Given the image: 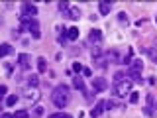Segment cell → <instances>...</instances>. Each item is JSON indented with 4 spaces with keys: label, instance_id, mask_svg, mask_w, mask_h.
<instances>
[{
    "label": "cell",
    "instance_id": "obj_14",
    "mask_svg": "<svg viewBox=\"0 0 157 118\" xmlns=\"http://www.w3.org/2000/svg\"><path fill=\"white\" fill-rule=\"evenodd\" d=\"M67 18L69 20H78V18H81V10H78L77 6H71L67 10Z\"/></svg>",
    "mask_w": 157,
    "mask_h": 118
},
{
    "label": "cell",
    "instance_id": "obj_17",
    "mask_svg": "<svg viewBox=\"0 0 157 118\" xmlns=\"http://www.w3.org/2000/svg\"><path fill=\"white\" fill-rule=\"evenodd\" d=\"M67 37L71 39V41H75V39H78V28H77V26L69 28V30H67Z\"/></svg>",
    "mask_w": 157,
    "mask_h": 118
},
{
    "label": "cell",
    "instance_id": "obj_18",
    "mask_svg": "<svg viewBox=\"0 0 157 118\" xmlns=\"http://www.w3.org/2000/svg\"><path fill=\"white\" fill-rule=\"evenodd\" d=\"M132 57H134V47H130V49H128V53L124 55V59H122V63H126V65H130V63L134 61Z\"/></svg>",
    "mask_w": 157,
    "mask_h": 118
},
{
    "label": "cell",
    "instance_id": "obj_26",
    "mask_svg": "<svg viewBox=\"0 0 157 118\" xmlns=\"http://www.w3.org/2000/svg\"><path fill=\"white\" fill-rule=\"evenodd\" d=\"M69 8H71V4H69L67 0H61V2H59V10H61V12H67Z\"/></svg>",
    "mask_w": 157,
    "mask_h": 118
},
{
    "label": "cell",
    "instance_id": "obj_16",
    "mask_svg": "<svg viewBox=\"0 0 157 118\" xmlns=\"http://www.w3.org/2000/svg\"><path fill=\"white\" fill-rule=\"evenodd\" d=\"M36 65H37V71L39 73H45L47 71V59L45 57H37V63H36Z\"/></svg>",
    "mask_w": 157,
    "mask_h": 118
},
{
    "label": "cell",
    "instance_id": "obj_12",
    "mask_svg": "<svg viewBox=\"0 0 157 118\" xmlns=\"http://www.w3.org/2000/svg\"><path fill=\"white\" fill-rule=\"evenodd\" d=\"M18 63H20V67H22L24 71L32 69V63H29V55H28V53H20V55H18Z\"/></svg>",
    "mask_w": 157,
    "mask_h": 118
},
{
    "label": "cell",
    "instance_id": "obj_13",
    "mask_svg": "<svg viewBox=\"0 0 157 118\" xmlns=\"http://www.w3.org/2000/svg\"><path fill=\"white\" fill-rule=\"evenodd\" d=\"M12 53H14V47L10 45V43H0V59L12 55Z\"/></svg>",
    "mask_w": 157,
    "mask_h": 118
},
{
    "label": "cell",
    "instance_id": "obj_23",
    "mask_svg": "<svg viewBox=\"0 0 157 118\" xmlns=\"http://www.w3.org/2000/svg\"><path fill=\"white\" fill-rule=\"evenodd\" d=\"M14 118H29V112L28 110H16L14 112Z\"/></svg>",
    "mask_w": 157,
    "mask_h": 118
},
{
    "label": "cell",
    "instance_id": "obj_31",
    "mask_svg": "<svg viewBox=\"0 0 157 118\" xmlns=\"http://www.w3.org/2000/svg\"><path fill=\"white\" fill-rule=\"evenodd\" d=\"M92 75V69L90 67H85V69H82V77H90Z\"/></svg>",
    "mask_w": 157,
    "mask_h": 118
},
{
    "label": "cell",
    "instance_id": "obj_20",
    "mask_svg": "<svg viewBox=\"0 0 157 118\" xmlns=\"http://www.w3.org/2000/svg\"><path fill=\"white\" fill-rule=\"evenodd\" d=\"M18 100H20L18 95H8V96H6V106H14Z\"/></svg>",
    "mask_w": 157,
    "mask_h": 118
},
{
    "label": "cell",
    "instance_id": "obj_25",
    "mask_svg": "<svg viewBox=\"0 0 157 118\" xmlns=\"http://www.w3.org/2000/svg\"><path fill=\"white\" fill-rule=\"evenodd\" d=\"M32 114H33V118H41L43 116V106H36Z\"/></svg>",
    "mask_w": 157,
    "mask_h": 118
},
{
    "label": "cell",
    "instance_id": "obj_9",
    "mask_svg": "<svg viewBox=\"0 0 157 118\" xmlns=\"http://www.w3.org/2000/svg\"><path fill=\"white\" fill-rule=\"evenodd\" d=\"M104 108H106V100H98L94 106H92V110H90V116L92 118H98L102 114V112H104Z\"/></svg>",
    "mask_w": 157,
    "mask_h": 118
},
{
    "label": "cell",
    "instance_id": "obj_37",
    "mask_svg": "<svg viewBox=\"0 0 157 118\" xmlns=\"http://www.w3.org/2000/svg\"><path fill=\"white\" fill-rule=\"evenodd\" d=\"M155 24H157V18H155Z\"/></svg>",
    "mask_w": 157,
    "mask_h": 118
},
{
    "label": "cell",
    "instance_id": "obj_28",
    "mask_svg": "<svg viewBox=\"0 0 157 118\" xmlns=\"http://www.w3.org/2000/svg\"><path fill=\"white\" fill-rule=\"evenodd\" d=\"M82 69H85V65H82V63H78V61L73 63V71H75V73H82Z\"/></svg>",
    "mask_w": 157,
    "mask_h": 118
},
{
    "label": "cell",
    "instance_id": "obj_33",
    "mask_svg": "<svg viewBox=\"0 0 157 118\" xmlns=\"http://www.w3.org/2000/svg\"><path fill=\"white\" fill-rule=\"evenodd\" d=\"M147 83H149L151 87H155V85H157V79H155V77H149V79H147Z\"/></svg>",
    "mask_w": 157,
    "mask_h": 118
},
{
    "label": "cell",
    "instance_id": "obj_38",
    "mask_svg": "<svg viewBox=\"0 0 157 118\" xmlns=\"http://www.w3.org/2000/svg\"><path fill=\"white\" fill-rule=\"evenodd\" d=\"M155 108H157V102H155Z\"/></svg>",
    "mask_w": 157,
    "mask_h": 118
},
{
    "label": "cell",
    "instance_id": "obj_7",
    "mask_svg": "<svg viewBox=\"0 0 157 118\" xmlns=\"http://www.w3.org/2000/svg\"><path fill=\"white\" fill-rule=\"evenodd\" d=\"M36 14H37V8L33 6V4H29V2H24V4H22V16H26V18H36Z\"/></svg>",
    "mask_w": 157,
    "mask_h": 118
},
{
    "label": "cell",
    "instance_id": "obj_4",
    "mask_svg": "<svg viewBox=\"0 0 157 118\" xmlns=\"http://www.w3.org/2000/svg\"><path fill=\"white\" fill-rule=\"evenodd\" d=\"M90 57H92V61H94V65H98L100 69H106L108 67V57L100 51V47H92Z\"/></svg>",
    "mask_w": 157,
    "mask_h": 118
},
{
    "label": "cell",
    "instance_id": "obj_32",
    "mask_svg": "<svg viewBox=\"0 0 157 118\" xmlns=\"http://www.w3.org/2000/svg\"><path fill=\"white\" fill-rule=\"evenodd\" d=\"M0 118H14V112H0Z\"/></svg>",
    "mask_w": 157,
    "mask_h": 118
},
{
    "label": "cell",
    "instance_id": "obj_36",
    "mask_svg": "<svg viewBox=\"0 0 157 118\" xmlns=\"http://www.w3.org/2000/svg\"><path fill=\"white\" fill-rule=\"evenodd\" d=\"M153 61H155V65H157V55H153Z\"/></svg>",
    "mask_w": 157,
    "mask_h": 118
},
{
    "label": "cell",
    "instance_id": "obj_5",
    "mask_svg": "<svg viewBox=\"0 0 157 118\" xmlns=\"http://www.w3.org/2000/svg\"><path fill=\"white\" fill-rule=\"evenodd\" d=\"M90 85H92V91H94V92H104V91L110 88V83H108L104 77H94Z\"/></svg>",
    "mask_w": 157,
    "mask_h": 118
},
{
    "label": "cell",
    "instance_id": "obj_8",
    "mask_svg": "<svg viewBox=\"0 0 157 118\" xmlns=\"http://www.w3.org/2000/svg\"><path fill=\"white\" fill-rule=\"evenodd\" d=\"M22 95H24V98H28V100L36 102L37 98H39V91H37L36 87H26V88H24V92H22Z\"/></svg>",
    "mask_w": 157,
    "mask_h": 118
},
{
    "label": "cell",
    "instance_id": "obj_10",
    "mask_svg": "<svg viewBox=\"0 0 157 118\" xmlns=\"http://www.w3.org/2000/svg\"><path fill=\"white\" fill-rule=\"evenodd\" d=\"M98 12H100V16H108V14L112 12V2L100 0V2H98Z\"/></svg>",
    "mask_w": 157,
    "mask_h": 118
},
{
    "label": "cell",
    "instance_id": "obj_11",
    "mask_svg": "<svg viewBox=\"0 0 157 118\" xmlns=\"http://www.w3.org/2000/svg\"><path fill=\"white\" fill-rule=\"evenodd\" d=\"M126 77L130 79L132 83H144L141 81V71H136V69H132V67L126 71Z\"/></svg>",
    "mask_w": 157,
    "mask_h": 118
},
{
    "label": "cell",
    "instance_id": "obj_6",
    "mask_svg": "<svg viewBox=\"0 0 157 118\" xmlns=\"http://www.w3.org/2000/svg\"><path fill=\"white\" fill-rule=\"evenodd\" d=\"M88 41L92 43L94 47H100V43H102V32L100 30H90V33H88Z\"/></svg>",
    "mask_w": 157,
    "mask_h": 118
},
{
    "label": "cell",
    "instance_id": "obj_30",
    "mask_svg": "<svg viewBox=\"0 0 157 118\" xmlns=\"http://www.w3.org/2000/svg\"><path fill=\"white\" fill-rule=\"evenodd\" d=\"M6 92H8V87L6 85H0V98L6 96Z\"/></svg>",
    "mask_w": 157,
    "mask_h": 118
},
{
    "label": "cell",
    "instance_id": "obj_27",
    "mask_svg": "<svg viewBox=\"0 0 157 118\" xmlns=\"http://www.w3.org/2000/svg\"><path fill=\"white\" fill-rule=\"evenodd\" d=\"M118 22H120V24H128V14L126 12H118Z\"/></svg>",
    "mask_w": 157,
    "mask_h": 118
},
{
    "label": "cell",
    "instance_id": "obj_35",
    "mask_svg": "<svg viewBox=\"0 0 157 118\" xmlns=\"http://www.w3.org/2000/svg\"><path fill=\"white\" fill-rule=\"evenodd\" d=\"M106 108H108V110H112V108H114V102H112V100H106Z\"/></svg>",
    "mask_w": 157,
    "mask_h": 118
},
{
    "label": "cell",
    "instance_id": "obj_22",
    "mask_svg": "<svg viewBox=\"0 0 157 118\" xmlns=\"http://www.w3.org/2000/svg\"><path fill=\"white\" fill-rule=\"evenodd\" d=\"M67 39H69V37H67V30L63 28V32H61V36L57 37V41L61 43V45H65V43H67Z\"/></svg>",
    "mask_w": 157,
    "mask_h": 118
},
{
    "label": "cell",
    "instance_id": "obj_34",
    "mask_svg": "<svg viewBox=\"0 0 157 118\" xmlns=\"http://www.w3.org/2000/svg\"><path fill=\"white\" fill-rule=\"evenodd\" d=\"M4 67H6V73H8V75H12V63H6V65H4Z\"/></svg>",
    "mask_w": 157,
    "mask_h": 118
},
{
    "label": "cell",
    "instance_id": "obj_19",
    "mask_svg": "<svg viewBox=\"0 0 157 118\" xmlns=\"http://www.w3.org/2000/svg\"><path fill=\"white\" fill-rule=\"evenodd\" d=\"M26 83H28V87H37L39 85V77L37 75H29L26 79Z\"/></svg>",
    "mask_w": 157,
    "mask_h": 118
},
{
    "label": "cell",
    "instance_id": "obj_2",
    "mask_svg": "<svg viewBox=\"0 0 157 118\" xmlns=\"http://www.w3.org/2000/svg\"><path fill=\"white\" fill-rule=\"evenodd\" d=\"M132 87H134V83H132L128 77H124V79H120V81H114V85H112V92H114L118 98H124L126 95L132 92Z\"/></svg>",
    "mask_w": 157,
    "mask_h": 118
},
{
    "label": "cell",
    "instance_id": "obj_24",
    "mask_svg": "<svg viewBox=\"0 0 157 118\" xmlns=\"http://www.w3.org/2000/svg\"><path fill=\"white\" fill-rule=\"evenodd\" d=\"M130 102L132 104H137V102H140V92H130Z\"/></svg>",
    "mask_w": 157,
    "mask_h": 118
},
{
    "label": "cell",
    "instance_id": "obj_21",
    "mask_svg": "<svg viewBox=\"0 0 157 118\" xmlns=\"http://www.w3.org/2000/svg\"><path fill=\"white\" fill-rule=\"evenodd\" d=\"M130 67L136 69V71H141V69H144V61H141V59H134V61L130 63Z\"/></svg>",
    "mask_w": 157,
    "mask_h": 118
},
{
    "label": "cell",
    "instance_id": "obj_3",
    "mask_svg": "<svg viewBox=\"0 0 157 118\" xmlns=\"http://www.w3.org/2000/svg\"><path fill=\"white\" fill-rule=\"evenodd\" d=\"M20 22H22V26L28 30L29 33H32L33 39H39L41 37V32H39V24L36 18H26V16H20Z\"/></svg>",
    "mask_w": 157,
    "mask_h": 118
},
{
    "label": "cell",
    "instance_id": "obj_29",
    "mask_svg": "<svg viewBox=\"0 0 157 118\" xmlns=\"http://www.w3.org/2000/svg\"><path fill=\"white\" fill-rule=\"evenodd\" d=\"M49 118H73L71 114H65V112H57V114H51Z\"/></svg>",
    "mask_w": 157,
    "mask_h": 118
},
{
    "label": "cell",
    "instance_id": "obj_15",
    "mask_svg": "<svg viewBox=\"0 0 157 118\" xmlns=\"http://www.w3.org/2000/svg\"><path fill=\"white\" fill-rule=\"evenodd\" d=\"M73 87L77 88V91H81V92H85V81H82V77H75L73 79Z\"/></svg>",
    "mask_w": 157,
    "mask_h": 118
},
{
    "label": "cell",
    "instance_id": "obj_1",
    "mask_svg": "<svg viewBox=\"0 0 157 118\" xmlns=\"http://www.w3.org/2000/svg\"><path fill=\"white\" fill-rule=\"evenodd\" d=\"M51 102L57 108H65L69 102H71V91H69L67 85H57L51 92Z\"/></svg>",
    "mask_w": 157,
    "mask_h": 118
}]
</instances>
